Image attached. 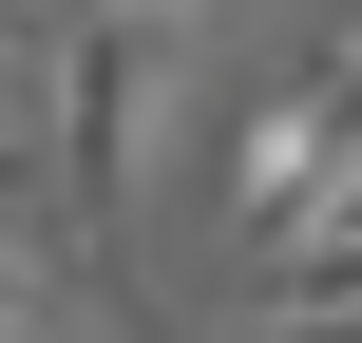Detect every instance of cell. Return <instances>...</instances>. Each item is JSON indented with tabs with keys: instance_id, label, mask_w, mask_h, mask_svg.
I'll return each mask as SVG.
<instances>
[{
	"instance_id": "3957f363",
	"label": "cell",
	"mask_w": 362,
	"mask_h": 343,
	"mask_svg": "<svg viewBox=\"0 0 362 343\" xmlns=\"http://www.w3.org/2000/svg\"><path fill=\"white\" fill-rule=\"evenodd\" d=\"M95 19H153V38H191V19H210V0H95Z\"/></svg>"
},
{
	"instance_id": "6da1fadb",
	"label": "cell",
	"mask_w": 362,
	"mask_h": 343,
	"mask_svg": "<svg viewBox=\"0 0 362 343\" xmlns=\"http://www.w3.org/2000/svg\"><path fill=\"white\" fill-rule=\"evenodd\" d=\"M153 95H172V38L76 0V38H57V229H76V267L115 306H134V153H153Z\"/></svg>"
},
{
	"instance_id": "5b68a950",
	"label": "cell",
	"mask_w": 362,
	"mask_h": 343,
	"mask_svg": "<svg viewBox=\"0 0 362 343\" xmlns=\"http://www.w3.org/2000/svg\"><path fill=\"white\" fill-rule=\"evenodd\" d=\"M0 343H76V325H0Z\"/></svg>"
},
{
	"instance_id": "7a4b0ae2",
	"label": "cell",
	"mask_w": 362,
	"mask_h": 343,
	"mask_svg": "<svg viewBox=\"0 0 362 343\" xmlns=\"http://www.w3.org/2000/svg\"><path fill=\"white\" fill-rule=\"evenodd\" d=\"M325 153H344V115H325V95H248V115H229V229H248V267L325 210Z\"/></svg>"
},
{
	"instance_id": "277c9868",
	"label": "cell",
	"mask_w": 362,
	"mask_h": 343,
	"mask_svg": "<svg viewBox=\"0 0 362 343\" xmlns=\"http://www.w3.org/2000/svg\"><path fill=\"white\" fill-rule=\"evenodd\" d=\"M0 325H19V229H0Z\"/></svg>"
}]
</instances>
